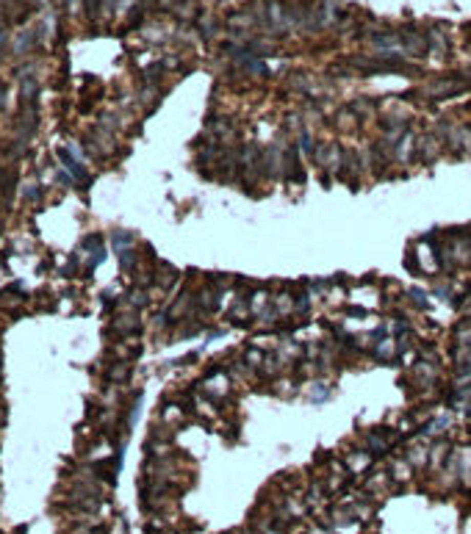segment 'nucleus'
Instances as JSON below:
<instances>
[{"label":"nucleus","instance_id":"nucleus-1","mask_svg":"<svg viewBox=\"0 0 471 534\" xmlns=\"http://www.w3.org/2000/svg\"><path fill=\"white\" fill-rule=\"evenodd\" d=\"M3 42H6V31L0 28V47H3Z\"/></svg>","mask_w":471,"mask_h":534}]
</instances>
